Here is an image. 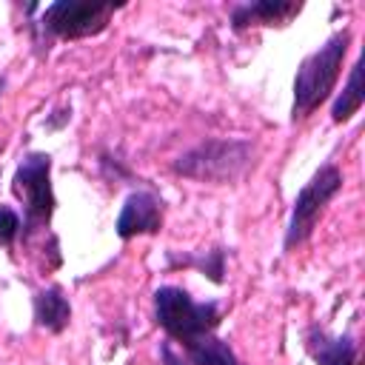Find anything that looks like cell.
<instances>
[{"label": "cell", "mask_w": 365, "mask_h": 365, "mask_svg": "<svg viewBox=\"0 0 365 365\" xmlns=\"http://www.w3.org/2000/svg\"><path fill=\"white\" fill-rule=\"evenodd\" d=\"M348 46H351V29H342L299 63L294 77V108H291L294 120H305L331 97L339 80Z\"/></svg>", "instance_id": "6da1fadb"}, {"label": "cell", "mask_w": 365, "mask_h": 365, "mask_svg": "<svg viewBox=\"0 0 365 365\" xmlns=\"http://www.w3.org/2000/svg\"><path fill=\"white\" fill-rule=\"evenodd\" d=\"M154 317H157V325L171 339L188 348L202 336L214 334V328L220 325V305L197 302L191 299L188 291L177 285H163L154 291Z\"/></svg>", "instance_id": "7a4b0ae2"}, {"label": "cell", "mask_w": 365, "mask_h": 365, "mask_svg": "<svg viewBox=\"0 0 365 365\" xmlns=\"http://www.w3.org/2000/svg\"><path fill=\"white\" fill-rule=\"evenodd\" d=\"M251 163L248 140H205L174 160V171L200 182H234Z\"/></svg>", "instance_id": "3957f363"}, {"label": "cell", "mask_w": 365, "mask_h": 365, "mask_svg": "<svg viewBox=\"0 0 365 365\" xmlns=\"http://www.w3.org/2000/svg\"><path fill=\"white\" fill-rule=\"evenodd\" d=\"M11 188L23 200V240H29L34 231H48L54 214L51 157L43 151H29L14 171Z\"/></svg>", "instance_id": "277c9868"}, {"label": "cell", "mask_w": 365, "mask_h": 365, "mask_svg": "<svg viewBox=\"0 0 365 365\" xmlns=\"http://www.w3.org/2000/svg\"><path fill=\"white\" fill-rule=\"evenodd\" d=\"M120 3H91V0H57L43 9L37 29L48 37H63V40H77L88 34H100Z\"/></svg>", "instance_id": "5b68a950"}, {"label": "cell", "mask_w": 365, "mask_h": 365, "mask_svg": "<svg viewBox=\"0 0 365 365\" xmlns=\"http://www.w3.org/2000/svg\"><path fill=\"white\" fill-rule=\"evenodd\" d=\"M339 188H342V174H339V168L331 165V163L322 165V168L302 185V191H299L297 200H294L291 220H288V228H285V251L302 245V242L311 237V231H314L319 214H322L325 205L339 194Z\"/></svg>", "instance_id": "8992f818"}, {"label": "cell", "mask_w": 365, "mask_h": 365, "mask_svg": "<svg viewBox=\"0 0 365 365\" xmlns=\"http://www.w3.org/2000/svg\"><path fill=\"white\" fill-rule=\"evenodd\" d=\"M117 237L131 240L140 234H157L163 228V200L154 191H131L117 217Z\"/></svg>", "instance_id": "52a82bcc"}, {"label": "cell", "mask_w": 365, "mask_h": 365, "mask_svg": "<svg viewBox=\"0 0 365 365\" xmlns=\"http://www.w3.org/2000/svg\"><path fill=\"white\" fill-rule=\"evenodd\" d=\"M305 348L317 365H359V351L354 336H331L325 328L311 325L305 334Z\"/></svg>", "instance_id": "ba28073f"}, {"label": "cell", "mask_w": 365, "mask_h": 365, "mask_svg": "<svg viewBox=\"0 0 365 365\" xmlns=\"http://www.w3.org/2000/svg\"><path fill=\"white\" fill-rule=\"evenodd\" d=\"M302 6L299 3H274V0H259V3H245L237 6L231 11V23L234 29H245V26H282L288 23Z\"/></svg>", "instance_id": "9c48e42d"}, {"label": "cell", "mask_w": 365, "mask_h": 365, "mask_svg": "<svg viewBox=\"0 0 365 365\" xmlns=\"http://www.w3.org/2000/svg\"><path fill=\"white\" fill-rule=\"evenodd\" d=\"M68 319H71V305L60 285H48L34 294V322L40 328L60 334L68 325Z\"/></svg>", "instance_id": "30bf717a"}, {"label": "cell", "mask_w": 365, "mask_h": 365, "mask_svg": "<svg viewBox=\"0 0 365 365\" xmlns=\"http://www.w3.org/2000/svg\"><path fill=\"white\" fill-rule=\"evenodd\" d=\"M362 100H365V91H362V63L356 60V63L351 66L348 83L342 86L339 97H336L334 106H331V120H334V123H345V120H351V117L362 108Z\"/></svg>", "instance_id": "8fae6325"}, {"label": "cell", "mask_w": 365, "mask_h": 365, "mask_svg": "<svg viewBox=\"0 0 365 365\" xmlns=\"http://www.w3.org/2000/svg\"><path fill=\"white\" fill-rule=\"evenodd\" d=\"M185 356L191 365H240V359L234 356V351L228 348V342H222L220 336L208 334L200 342L185 348Z\"/></svg>", "instance_id": "7c38bea8"}, {"label": "cell", "mask_w": 365, "mask_h": 365, "mask_svg": "<svg viewBox=\"0 0 365 365\" xmlns=\"http://www.w3.org/2000/svg\"><path fill=\"white\" fill-rule=\"evenodd\" d=\"M168 262L171 265H197L202 274H208L214 282H222V262H225V251H220V248H214V251H208L205 257H168Z\"/></svg>", "instance_id": "4fadbf2b"}, {"label": "cell", "mask_w": 365, "mask_h": 365, "mask_svg": "<svg viewBox=\"0 0 365 365\" xmlns=\"http://www.w3.org/2000/svg\"><path fill=\"white\" fill-rule=\"evenodd\" d=\"M23 231V222H20V214L9 205H0V245H11Z\"/></svg>", "instance_id": "5bb4252c"}, {"label": "cell", "mask_w": 365, "mask_h": 365, "mask_svg": "<svg viewBox=\"0 0 365 365\" xmlns=\"http://www.w3.org/2000/svg\"><path fill=\"white\" fill-rule=\"evenodd\" d=\"M163 356H165V362H168V365H185V362H180V359H177V356H174L168 348H163Z\"/></svg>", "instance_id": "9a60e30c"}]
</instances>
